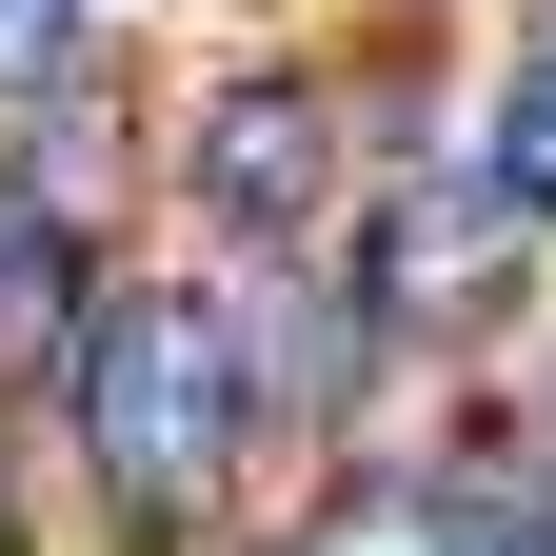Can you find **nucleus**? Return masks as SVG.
<instances>
[{"instance_id": "f257e3e1", "label": "nucleus", "mask_w": 556, "mask_h": 556, "mask_svg": "<svg viewBox=\"0 0 556 556\" xmlns=\"http://www.w3.org/2000/svg\"><path fill=\"white\" fill-rule=\"evenodd\" d=\"M60 397H80V457H100V497L139 536H179L239 477V438H258L239 338H219V299H179V278H119V299L80 318V358H60Z\"/></svg>"}, {"instance_id": "f03ea898", "label": "nucleus", "mask_w": 556, "mask_h": 556, "mask_svg": "<svg viewBox=\"0 0 556 556\" xmlns=\"http://www.w3.org/2000/svg\"><path fill=\"white\" fill-rule=\"evenodd\" d=\"M179 179H199V219H239V239H299V219H338V100L258 60V80H219V100H199Z\"/></svg>"}, {"instance_id": "7ed1b4c3", "label": "nucleus", "mask_w": 556, "mask_h": 556, "mask_svg": "<svg viewBox=\"0 0 556 556\" xmlns=\"http://www.w3.org/2000/svg\"><path fill=\"white\" fill-rule=\"evenodd\" d=\"M497 278H517V199L477 179V160H417L378 199V239H358V299L378 318H477Z\"/></svg>"}, {"instance_id": "20e7f679", "label": "nucleus", "mask_w": 556, "mask_h": 556, "mask_svg": "<svg viewBox=\"0 0 556 556\" xmlns=\"http://www.w3.org/2000/svg\"><path fill=\"white\" fill-rule=\"evenodd\" d=\"M219 338H239V397H258V438H278V417H338V397H358L378 299H338V278H299V258L258 239V278H219Z\"/></svg>"}, {"instance_id": "39448f33", "label": "nucleus", "mask_w": 556, "mask_h": 556, "mask_svg": "<svg viewBox=\"0 0 556 556\" xmlns=\"http://www.w3.org/2000/svg\"><path fill=\"white\" fill-rule=\"evenodd\" d=\"M80 318H100V258L60 199H0V378H60L80 358Z\"/></svg>"}, {"instance_id": "423d86ee", "label": "nucleus", "mask_w": 556, "mask_h": 556, "mask_svg": "<svg viewBox=\"0 0 556 556\" xmlns=\"http://www.w3.org/2000/svg\"><path fill=\"white\" fill-rule=\"evenodd\" d=\"M477 179L517 199V239H556V60H517V100H497V139H477Z\"/></svg>"}, {"instance_id": "0eeeda50", "label": "nucleus", "mask_w": 556, "mask_h": 556, "mask_svg": "<svg viewBox=\"0 0 556 556\" xmlns=\"http://www.w3.org/2000/svg\"><path fill=\"white\" fill-rule=\"evenodd\" d=\"M60 40H80V0H0V100H21V80H60Z\"/></svg>"}, {"instance_id": "6e6552de", "label": "nucleus", "mask_w": 556, "mask_h": 556, "mask_svg": "<svg viewBox=\"0 0 556 556\" xmlns=\"http://www.w3.org/2000/svg\"><path fill=\"white\" fill-rule=\"evenodd\" d=\"M0 556H21V497H0Z\"/></svg>"}, {"instance_id": "1a4fd4ad", "label": "nucleus", "mask_w": 556, "mask_h": 556, "mask_svg": "<svg viewBox=\"0 0 556 556\" xmlns=\"http://www.w3.org/2000/svg\"><path fill=\"white\" fill-rule=\"evenodd\" d=\"M536 60H556V0H536Z\"/></svg>"}]
</instances>
